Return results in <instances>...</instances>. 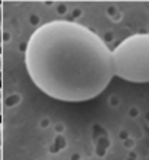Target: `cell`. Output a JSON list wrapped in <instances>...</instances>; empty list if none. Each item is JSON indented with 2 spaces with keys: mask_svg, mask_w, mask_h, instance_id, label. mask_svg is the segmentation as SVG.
Masks as SVG:
<instances>
[{
  "mask_svg": "<svg viewBox=\"0 0 149 160\" xmlns=\"http://www.w3.org/2000/svg\"><path fill=\"white\" fill-rule=\"evenodd\" d=\"M30 80L55 101L87 102L107 89L113 76L112 50L86 25L55 19L32 32L25 50Z\"/></svg>",
  "mask_w": 149,
  "mask_h": 160,
  "instance_id": "cell-1",
  "label": "cell"
},
{
  "mask_svg": "<svg viewBox=\"0 0 149 160\" xmlns=\"http://www.w3.org/2000/svg\"><path fill=\"white\" fill-rule=\"evenodd\" d=\"M113 76L130 83H149V34L124 38L112 51Z\"/></svg>",
  "mask_w": 149,
  "mask_h": 160,
  "instance_id": "cell-2",
  "label": "cell"
},
{
  "mask_svg": "<svg viewBox=\"0 0 149 160\" xmlns=\"http://www.w3.org/2000/svg\"><path fill=\"white\" fill-rule=\"evenodd\" d=\"M3 144V124H0V146Z\"/></svg>",
  "mask_w": 149,
  "mask_h": 160,
  "instance_id": "cell-3",
  "label": "cell"
},
{
  "mask_svg": "<svg viewBox=\"0 0 149 160\" xmlns=\"http://www.w3.org/2000/svg\"><path fill=\"white\" fill-rule=\"evenodd\" d=\"M2 21H3V6L0 3V23H2Z\"/></svg>",
  "mask_w": 149,
  "mask_h": 160,
  "instance_id": "cell-4",
  "label": "cell"
},
{
  "mask_svg": "<svg viewBox=\"0 0 149 160\" xmlns=\"http://www.w3.org/2000/svg\"><path fill=\"white\" fill-rule=\"evenodd\" d=\"M2 70H3V55L0 54V73H2Z\"/></svg>",
  "mask_w": 149,
  "mask_h": 160,
  "instance_id": "cell-5",
  "label": "cell"
},
{
  "mask_svg": "<svg viewBox=\"0 0 149 160\" xmlns=\"http://www.w3.org/2000/svg\"><path fill=\"white\" fill-rule=\"evenodd\" d=\"M3 41V29H2V25H0V44Z\"/></svg>",
  "mask_w": 149,
  "mask_h": 160,
  "instance_id": "cell-6",
  "label": "cell"
},
{
  "mask_svg": "<svg viewBox=\"0 0 149 160\" xmlns=\"http://www.w3.org/2000/svg\"><path fill=\"white\" fill-rule=\"evenodd\" d=\"M3 114V101L0 99V115Z\"/></svg>",
  "mask_w": 149,
  "mask_h": 160,
  "instance_id": "cell-7",
  "label": "cell"
},
{
  "mask_svg": "<svg viewBox=\"0 0 149 160\" xmlns=\"http://www.w3.org/2000/svg\"><path fill=\"white\" fill-rule=\"evenodd\" d=\"M0 160H3V148L0 146Z\"/></svg>",
  "mask_w": 149,
  "mask_h": 160,
  "instance_id": "cell-8",
  "label": "cell"
},
{
  "mask_svg": "<svg viewBox=\"0 0 149 160\" xmlns=\"http://www.w3.org/2000/svg\"><path fill=\"white\" fill-rule=\"evenodd\" d=\"M2 96H3V90H2V88H0V99H2Z\"/></svg>",
  "mask_w": 149,
  "mask_h": 160,
  "instance_id": "cell-9",
  "label": "cell"
}]
</instances>
